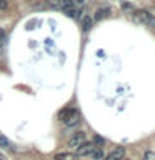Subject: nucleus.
<instances>
[{
	"label": "nucleus",
	"instance_id": "7ed1b4c3",
	"mask_svg": "<svg viewBox=\"0 0 155 160\" xmlns=\"http://www.w3.org/2000/svg\"><path fill=\"white\" fill-rule=\"evenodd\" d=\"M83 142H85V132H75L72 137H70V140H68V147L77 148V147H80Z\"/></svg>",
	"mask_w": 155,
	"mask_h": 160
},
{
	"label": "nucleus",
	"instance_id": "4468645a",
	"mask_svg": "<svg viewBox=\"0 0 155 160\" xmlns=\"http://www.w3.org/2000/svg\"><path fill=\"white\" fill-rule=\"evenodd\" d=\"M8 8V2L7 0H0V10H7Z\"/></svg>",
	"mask_w": 155,
	"mask_h": 160
},
{
	"label": "nucleus",
	"instance_id": "f257e3e1",
	"mask_svg": "<svg viewBox=\"0 0 155 160\" xmlns=\"http://www.w3.org/2000/svg\"><path fill=\"white\" fill-rule=\"evenodd\" d=\"M58 118L60 122H62L63 125H67V127H77V125L80 123V115L75 108H65L62 110V112L58 113Z\"/></svg>",
	"mask_w": 155,
	"mask_h": 160
},
{
	"label": "nucleus",
	"instance_id": "f3484780",
	"mask_svg": "<svg viewBox=\"0 0 155 160\" xmlns=\"http://www.w3.org/2000/svg\"><path fill=\"white\" fill-rule=\"evenodd\" d=\"M0 160H7V157H5L3 153H0Z\"/></svg>",
	"mask_w": 155,
	"mask_h": 160
},
{
	"label": "nucleus",
	"instance_id": "39448f33",
	"mask_svg": "<svg viewBox=\"0 0 155 160\" xmlns=\"http://www.w3.org/2000/svg\"><path fill=\"white\" fill-rule=\"evenodd\" d=\"M123 155H125L123 147H115L112 152L107 155V160H123Z\"/></svg>",
	"mask_w": 155,
	"mask_h": 160
},
{
	"label": "nucleus",
	"instance_id": "f8f14e48",
	"mask_svg": "<svg viewBox=\"0 0 155 160\" xmlns=\"http://www.w3.org/2000/svg\"><path fill=\"white\" fill-rule=\"evenodd\" d=\"M143 160H155V152H152V150H147V152L143 153Z\"/></svg>",
	"mask_w": 155,
	"mask_h": 160
},
{
	"label": "nucleus",
	"instance_id": "423d86ee",
	"mask_svg": "<svg viewBox=\"0 0 155 160\" xmlns=\"http://www.w3.org/2000/svg\"><path fill=\"white\" fill-rule=\"evenodd\" d=\"M110 13H112L110 7H102V8H98L97 12H95V18H97V20H102V18H105V17H108Z\"/></svg>",
	"mask_w": 155,
	"mask_h": 160
},
{
	"label": "nucleus",
	"instance_id": "f03ea898",
	"mask_svg": "<svg viewBox=\"0 0 155 160\" xmlns=\"http://www.w3.org/2000/svg\"><path fill=\"white\" fill-rule=\"evenodd\" d=\"M132 20L135 23H140V25H148V27H153L155 28V15H152L147 10H133L132 12Z\"/></svg>",
	"mask_w": 155,
	"mask_h": 160
},
{
	"label": "nucleus",
	"instance_id": "1a4fd4ad",
	"mask_svg": "<svg viewBox=\"0 0 155 160\" xmlns=\"http://www.w3.org/2000/svg\"><path fill=\"white\" fill-rule=\"evenodd\" d=\"M65 15L67 17H72V18H78L80 17V8L78 7H75V8H67V10H63Z\"/></svg>",
	"mask_w": 155,
	"mask_h": 160
},
{
	"label": "nucleus",
	"instance_id": "9d476101",
	"mask_svg": "<svg viewBox=\"0 0 155 160\" xmlns=\"http://www.w3.org/2000/svg\"><path fill=\"white\" fill-rule=\"evenodd\" d=\"M90 157H92L93 160H100V158H103V150L95 147V148H93V152L90 153Z\"/></svg>",
	"mask_w": 155,
	"mask_h": 160
},
{
	"label": "nucleus",
	"instance_id": "0eeeda50",
	"mask_svg": "<svg viewBox=\"0 0 155 160\" xmlns=\"http://www.w3.org/2000/svg\"><path fill=\"white\" fill-rule=\"evenodd\" d=\"M92 27H93V18L90 17V15H83V18H82V28L85 30V32H88Z\"/></svg>",
	"mask_w": 155,
	"mask_h": 160
},
{
	"label": "nucleus",
	"instance_id": "2eb2a0df",
	"mask_svg": "<svg viewBox=\"0 0 155 160\" xmlns=\"http://www.w3.org/2000/svg\"><path fill=\"white\" fill-rule=\"evenodd\" d=\"M122 8L127 10V12H133V7H132L130 3H122Z\"/></svg>",
	"mask_w": 155,
	"mask_h": 160
},
{
	"label": "nucleus",
	"instance_id": "dca6fc26",
	"mask_svg": "<svg viewBox=\"0 0 155 160\" xmlns=\"http://www.w3.org/2000/svg\"><path fill=\"white\" fill-rule=\"evenodd\" d=\"M95 143H100V145H102V143H103V138H102V137H97V135H95Z\"/></svg>",
	"mask_w": 155,
	"mask_h": 160
},
{
	"label": "nucleus",
	"instance_id": "6e6552de",
	"mask_svg": "<svg viewBox=\"0 0 155 160\" xmlns=\"http://www.w3.org/2000/svg\"><path fill=\"white\" fill-rule=\"evenodd\" d=\"M53 160H77L73 153H68V152H63V153H57L53 157Z\"/></svg>",
	"mask_w": 155,
	"mask_h": 160
},
{
	"label": "nucleus",
	"instance_id": "9b49d317",
	"mask_svg": "<svg viewBox=\"0 0 155 160\" xmlns=\"http://www.w3.org/2000/svg\"><path fill=\"white\" fill-rule=\"evenodd\" d=\"M45 5H47V7H50V8H58V10H60V0H47V2H45Z\"/></svg>",
	"mask_w": 155,
	"mask_h": 160
},
{
	"label": "nucleus",
	"instance_id": "20e7f679",
	"mask_svg": "<svg viewBox=\"0 0 155 160\" xmlns=\"http://www.w3.org/2000/svg\"><path fill=\"white\" fill-rule=\"evenodd\" d=\"M93 148H95V143L83 142L80 147H77V155H78V157H87V155H90L93 152Z\"/></svg>",
	"mask_w": 155,
	"mask_h": 160
},
{
	"label": "nucleus",
	"instance_id": "ddd939ff",
	"mask_svg": "<svg viewBox=\"0 0 155 160\" xmlns=\"http://www.w3.org/2000/svg\"><path fill=\"white\" fill-rule=\"evenodd\" d=\"M0 147H3V148H10V142L5 137H2L0 135Z\"/></svg>",
	"mask_w": 155,
	"mask_h": 160
},
{
	"label": "nucleus",
	"instance_id": "a211bd4d",
	"mask_svg": "<svg viewBox=\"0 0 155 160\" xmlns=\"http://www.w3.org/2000/svg\"><path fill=\"white\" fill-rule=\"evenodd\" d=\"M127 160H128V158H127Z\"/></svg>",
	"mask_w": 155,
	"mask_h": 160
}]
</instances>
